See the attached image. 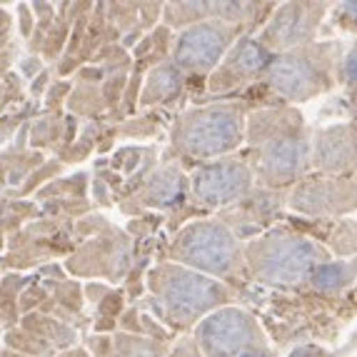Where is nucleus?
I'll return each mask as SVG.
<instances>
[{"label": "nucleus", "instance_id": "obj_1", "mask_svg": "<svg viewBox=\"0 0 357 357\" xmlns=\"http://www.w3.org/2000/svg\"><path fill=\"white\" fill-rule=\"evenodd\" d=\"M173 140L188 155H220L240 143V113L235 107H208L185 115L175 128Z\"/></svg>", "mask_w": 357, "mask_h": 357}, {"label": "nucleus", "instance_id": "obj_2", "mask_svg": "<svg viewBox=\"0 0 357 357\" xmlns=\"http://www.w3.org/2000/svg\"><path fill=\"white\" fill-rule=\"evenodd\" d=\"M322 48L298 50L278 58L270 68V83L282 98H312L317 90L328 85V68Z\"/></svg>", "mask_w": 357, "mask_h": 357}, {"label": "nucleus", "instance_id": "obj_3", "mask_svg": "<svg viewBox=\"0 0 357 357\" xmlns=\"http://www.w3.org/2000/svg\"><path fill=\"white\" fill-rule=\"evenodd\" d=\"M178 257L208 273H225L235 265V243L220 225H192L178 243Z\"/></svg>", "mask_w": 357, "mask_h": 357}, {"label": "nucleus", "instance_id": "obj_4", "mask_svg": "<svg viewBox=\"0 0 357 357\" xmlns=\"http://www.w3.org/2000/svg\"><path fill=\"white\" fill-rule=\"evenodd\" d=\"M162 273H165V278L160 280L162 300L167 303L170 312H178V317L183 320H192L222 298L220 285L205 280L200 275L173 268H165Z\"/></svg>", "mask_w": 357, "mask_h": 357}, {"label": "nucleus", "instance_id": "obj_5", "mask_svg": "<svg viewBox=\"0 0 357 357\" xmlns=\"http://www.w3.org/2000/svg\"><path fill=\"white\" fill-rule=\"evenodd\" d=\"M317 257H320V252L305 240L278 238L273 245H262V255L257 257V262H260V270L268 280L292 282L300 280L315 265Z\"/></svg>", "mask_w": 357, "mask_h": 357}, {"label": "nucleus", "instance_id": "obj_6", "mask_svg": "<svg viewBox=\"0 0 357 357\" xmlns=\"http://www.w3.org/2000/svg\"><path fill=\"white\" fill-rule=\"evenodd\" d=\"M250 185V175L240 162H215L197 170L192 178L195 197L205 205H225L240 197Z\"/></svg>", "mask_w": 357, "mask_h": 357}, {"label": "nucleus", "instance_id": "obj_7", "mask_svg": "<svg viewBox=\"0 0 357 357\" xmlns=\"http://www.w3.org/2000/svg\"><path fill=\"white\" fill-rule=\"evenodd\" d=\"M232 38V28L220 23H203L195 25L180 38L178 43V63L190 70H210L220 60L222 50Z\"/></svg>", "mask_w": 357, "mask_h": 357}, {"label": "nucleus", "instance_id": "obj_8", "mask_svg": "<svg viewBox=\"0 0 357 357\" xmlns=\"http://www.w3.org/2000/svg\"><path fill=\"white\" fill-rule=\"evenodd\" d=\"M252 322L245 317L240 310H227L213 315L200 330V342H203L208 357H230L232 352L252 345Z\"/></svg>", "mask_w": 357, "mask_h": 357}, {"label": "nucleus", "instance_id": "obj_9", "mask_svg": "<svg viewBox=\"0 0 357 357\" xmlns=\"http://www.w3.org/2000/svg\"><path fill=\"white\" fill-rule=\"evenodd\" d=\"M322 6H282V10L275 15L273 25L265 30V40L275 45H295L310 38L312 28L317 25Z\"/></svg>", "mask_w": 357, "mask_h": 357}, {"label": "nucleus", "instance_id": "obj_10", "mask_svg": "<svg viewBox=\"0 0 357 357\" xmlns=\"http://www.w3.org/2000/svg\"><path fill=\"white\" fill-rule=\"evenodd\" d=\"M268 50L262 48L260 43L252 40H240V45L230 53V58L225 60L222 70L218 73V80H213L215 88H232L240 85L245 80H250L265 63H268Z\"/></svg>", "mask_w": 357, "mask_h": 357}, {"label": "nucleus", "instance_id": "obj_11", "mask_svg": "<svg viewBox=\"0 0 357 357\" xmlns=\"http://www.w3.org/2000/svg\"><path fill=\"white\" fill-rule=\"evenodd\" d=\"M345 73H347V77H350V83L357 85V50H352L350 58H347Z\"/></svg>", "mask_w": 357, "mask_h": 357}, {"label": "nucleus", "instance_id": "obj_12", "mask_svg": "<svg viewBox=\"0 0 357 357\" xmlns=\"http://www.w3.org/2000/svg\"><path fill=\"white\" fill-rule=\"evenodd\" d=\"M243 357H265V355H255V352H245Z\"/></svg>", "mask_w": 357, "mask_h": 357}]
</instances>
